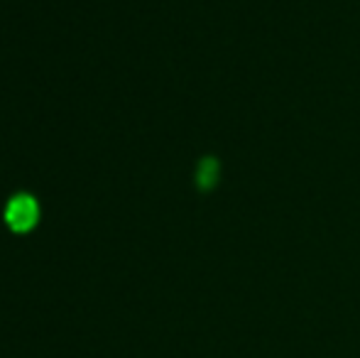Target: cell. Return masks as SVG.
Returning <instances> with one entry per match:
<instances>
[{
  "label": "cell",
  "mask_w": 360,
  "mask_h": 358,
  "mask_svg": "<svg viewBox=\"0 0 360 358\" xmlns=\"http://www.w3.org/2000/svg\"><path fill=\"white\" fill-rule=\"evenodd\" d=\"M39 221V204L30 194H18L8 201L5 206V224L15 231V234H27L37 226Z\"/></svg>",
  "instance_id": "cell-1"
},
{
  "label": "cell",
  "mask_w": 360,
  "mask_h": 358,
  "mask_svg": "<svg viewBox=\"0 0 360 358\" xmlns=\"http://www.w3.org/2000/svg\"><path fill=\"white\" fill-rule=\"evenodd\" d=\"M218 174H221V165L216 158H204L196 167V186L201 191H211L218 184Z\"/></svg>",
  "instance_id": "cell-2"
}]
</instances>
